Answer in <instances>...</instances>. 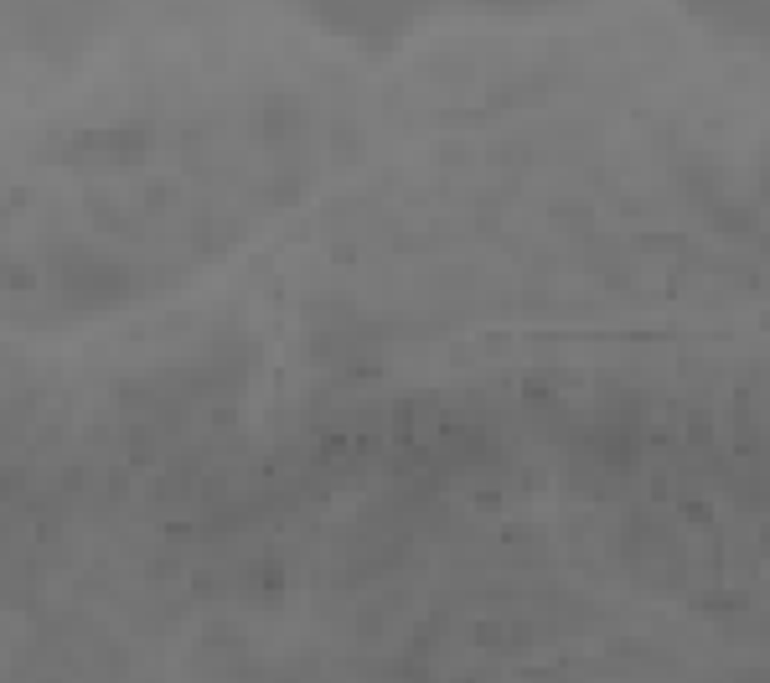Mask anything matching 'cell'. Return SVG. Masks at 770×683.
I'll use <instances>...</instances> for the list:
<instances>
[{
  "mask_svg": "<svg viewBox=\"0 0 770 683\" xmlns=\"http://www.w3.org/2000/svg\"><path fill=\"white\" fill-rule=\"evenodd\" d=\"M16 497H26V471L6 466V471H0V502H16Z\"/></svg>",
  "mask_w": 770,
  "mask_h": 683,
  "instance_id": "cell-3",
  "label": "cell"
},
{
  "mask_svg": "<svg viewBox=\"0 0 770 683\" xmlns=\"http://www.w3.org/2000/svg\"><path fill=\"white\" fill-rule=\"evenodd\" d=\"M295 125H300V99H285V94H280V99L264 104V135H269V140H285Z\"/></svg>",
  "mask_w": 770,
  "mask_h": 683,
  "instance_id": "cell-1",
  "label": "cell"
},
{
  "mask_svg": "<svg viewBox=\"0 0 770 683\" xmlns=\"http://www.w3.org/2000/svg\"><path fill=\"white\" fill-rule=\"evenodd\" d=\"M145 202H150V207H171V202H176V182H150Z\"/></svg>",
  "mask_w": 770,
  "mask_h": 683,
  "instance_id": "cell-4",
  "label": "cell"
},
{
  "mask_svg": "<svg viewBox=\"0 0 770 683\" xmlns=\"http://www.w3.org/2000/svg\"><path fill=\"white\" fill-rule=\"evenodd\" d=\"M708 218H714L719 233H755L760 228V218L750 213L745 202H714V207H708Z\"/></svg>",
  "mask_w": 770,
  "mask_h": 683,
  "instance_id": "cell-2",
  "label": "cell"
},
{
  "mask_svg": "<svg viewBox=\"0 0 770 683\" xmlns=\"http://www.w3.org/2000/svg\"><path fill=\"white\" fill-rule=\"evenodd\" d=\"M0 228H6V213H0Z\"/></svg>",
  "mask_w": 770,
  "mask_h": 683,
  "instance_id": "cell-5",
  "label": "cell"
}]
</instances>
